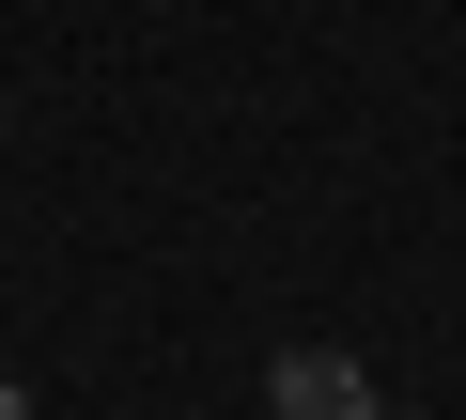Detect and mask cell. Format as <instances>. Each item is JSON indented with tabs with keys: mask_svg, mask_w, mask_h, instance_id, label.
<instances>
[{
	"mask_svg": "<svg viewBox=\"0 0 466 420\" xmlns=\"http://www.w3.org/2000/svg\"><path fill=\"white\" fill-rule=\"evenodd\" d=\"M265 420H389V405H373V374H358L342 343H296V358L265 374Z\"/></svg>",
	"mask_w": 466,
	"mask_h": 420,
	"instance_id": "1",
	"label": "cell"
},
{
	"mask_svg": "<svg viewBox=\"0 0 466 420\" xmlns=\"http://www.w3.org/2000/svg\"><path fill=\"white\" fill-rule=\"evenodd\" d=\"M0 420H32V389H16V374H0Z\"/></svg>",
	"mask_w": 466,
	"mask_h": 420,
	"instance_id": "2",
	"label": "cell"
}]
</instances>
